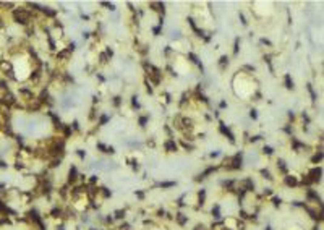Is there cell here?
I'll return each instance as SVG.
<instances>
[{"label":"cell","instance_id":"1","mask_svg":"<svg viewBox=\"0 0 324 230\" xmlns=\"http://www.w3.org/2000/svg\"><path fill=\"white\" fill-rule=\"evenodd\" d=\"M12 18L13 21L23 26H29L32 21V12L28 8H13L12 10Z\"/></svg>","mask_w":324,"mask_h":230},{"label":"cell","instance_id":"2","mask_svg":"<svg viewBox=\"0 0 324 230\" xmlns=\"http://www.w3.org/2000/svg\"><path fill=\"white\" fill-rule=\"evenodd\" d=\"M321 173H322L321 167H314V168H311V170L306 173V177H308V180L311 182V183H316V182L321 180Z\"/></svg>","mask_w":324,"mask_h":230},{"label":"cell","instance_id":"3","mask_svg":"<svg viewBox=\"0 0 324 230\" xmlns=\"http://www.w3.org/2000/svg\"><path fill=\"white\" fill-rule=\"evenodd\" d=\"M72 54H73L72 50H68L67 47H65V49H62V50H60V52L57 54V60H58V62H67V60L72 58Z\"/></svg>","mask_w":324,"mask_h":230},{"label":"cell","instance_id":"4","mask_svg":"<svg viewBox=\"0 0 324 230\" xmlns=\"http://www.w3.org/2000/svg\"><path fill=\"white\" fill-rule=\"evenodd\" d=\"M164 148H165L167 152H175L178 149V144L175 143V139H167V141L164 143Z\"/></svg>","mask_w":324,"mask_h":230},{"label":"cell","instance_id":"5","mask_svg":"<svg viewBox=\"0 0 324 230\" xmlns=\"http://www.w3.org/2000/svg\"><path fill=\"white\" fill-rule=\"evenodd\" d=\"M219 130H220V133H222L224 136H227V138H229V139H230V141H232V143L235 141V136H233V133H232V131H230V130H229V128H227V126H225L224 123H220Z\"/></svg>","mask_w":324,"mask_h":230},{"label":"cell","instance_id":"6","mask_svg":"<svg viewBox=\"0 0 324 230\" xmlns=\"http://www.w3.org/2000/svg\"><path fill=\"white\" fill-rule=\"evenodd\" d=\"M76 180H78V170H76V167L73 165L68 172V183L72 185V183H76Z\"/></svg>","mask_w":324,"mask_h":230},{"label":"cell","instance_id":"7","mask_svg":"<svg viewBox=\"0 0 324 230\" xmlns=\"http://www.w3.org/2000/svg\"><path fill=\"white\" fill-rule=\"evenodd\" d=\"M284 182H285V185H287V186H297L298 185L297 177H293V175H285L284 177Z\"/></svg>","mask_w":324,"mask_h":230},{"label":"cell","instance_id":"8","mask_svg":"<svg viewBox=\"0 0 324 230\" xmlns=\"http://www.w3.org/2000/svg\"><path fill=\"white\" fill-rule=\"evenodd\" d=\"M227 67H229V57H227V55H222V57L219 58V68L220 70H225Z\"/></svg>","mask_w":324,"mask_h":230},{"label":"cell","instance_id":"9","mask_svg":"<svg viewBox=\"0 0 324 230\" xmlns=\"http://www.w3.org/2000/svg\"><path fill=\"white\" fill-rule=\"evenodd\" d=\"M109 60H110V58H109V55H107L105 52H101V54H99V63H101V65L109 63Z\"/></svg>","mask_w":324,"mask_h":230},{"label":"cell","instance_id":"10","mask_svg":"<svg viewBox=\"0 0 324 230\" xmlns=\"http://www.w3.org/2000/svg\"><path fill=\"white\" fill-rule=\"evenodd\" d=\"M285 88L293 89V81H292V78H290V75H285Z\"/></svg>","mask_w":324,"mask_h":230},{"label":"cell","instance_id":"11","mask_svg":"<svg viewBox=\"0 0 324 230\" xmlns=\"http://www.w3.org/2000/svg\"><path fill=\"white\" fill-rule=\"evenodd\" d=\"M188 58H190V62H193V63H196V65H199V62H198V58H196V55L195 54H188ZM201 67V65H199ZM203 68V67H201Z\"/></svg>","mask_w":324,"mask_h":230},{"label":"cell","instance_id":"12","mask_svg":"<svg viewBox=\"0 0 324 230\" xmlns=\"http://www.w3.org/2000/svg\"><path fill=\"white\" fill-rule=\"evenodd\" d=\"M321 157H322V152H321V151H319V152H316V154H314V156H313V162H318V161H321Z\"/></svg>","mask_w":324,"mask_h":230},{"label":"cell","instance_id":"13","mask_svg":"<svg viewBox=\"0 0 324 230\" xmlns=\"http://www.w3.org/2000/svg\"><path fill=\"white\" fill-rule=\"evenodd\" d=\"M262 151H264V154H269V156L274 152V151H272V148H269V146H264V148H262Z\"/></svg>","mask_w":324,"mask_h":230},{"label":"cell","instance_id":"14","mask_svg":"<svg viewBox=\"0 0 324 230\" xmlns=\"http://www.w3.org/2000/svg\"><path fill=\"white\" fill-rule=\"evenodd\" d=\"M107 120H109V117H107V115H102V117H101V120H99V125H105V122H107Z\"/></svg>","mask_w":324,"mask_h":230},{"label":"cell","instance_id":"15","mask_svg":"<svg viewBox=\"0 0 324 230\" xmlns=\"http://www.w3.org/2000/svg\"><path fill=\"white\" fill-rule=\"evenodd\" d=\"M146 122H148V118H146V117H141V118H139V125H141V126H144V125H146Z\"/></svg>","mask_w":324,"mask_h":230},{"label":"cell","instance_id":"16","mask_svg":"<svg viewBox=\"0 0 324 230\" xmlns=\"http://www.w3.org/2000/svg\"><path fill=\"white\" fill-rule=\"evenodd\" d=\"M114 105H115V107H119V105H120V97H119V96L114 97Z\"/></svg>","mask_w":324,"mask_h":230},{"label":"cell","instance_id":"17","mask_svg":"<svg viewBox=\"0 0 324 230\" xmlns=\"http://www.w3.org/2000/svg\"><path fill=\"white\" fill-rule=\"evenodd\" d=\"M152 32H154V36H159V32H161V26L154 28V29H152Z\"/></svg>","mask_w":324,"mask_h":230},{"label":"cell","instance_id":"18","mask_svg":"<svg viewBox=\"0 0 324 230\" xmlns=\"http://www.w3.org/2000/svg\"><path fill=\"white\" fill-rule=\"evenodd\" d=\"M250 117H251V118H253V120H255V118H256V117H258V114H256V110H251V112H250Z\"/></svg>","mask_w":324,"mask_h":230}]
</instances>
